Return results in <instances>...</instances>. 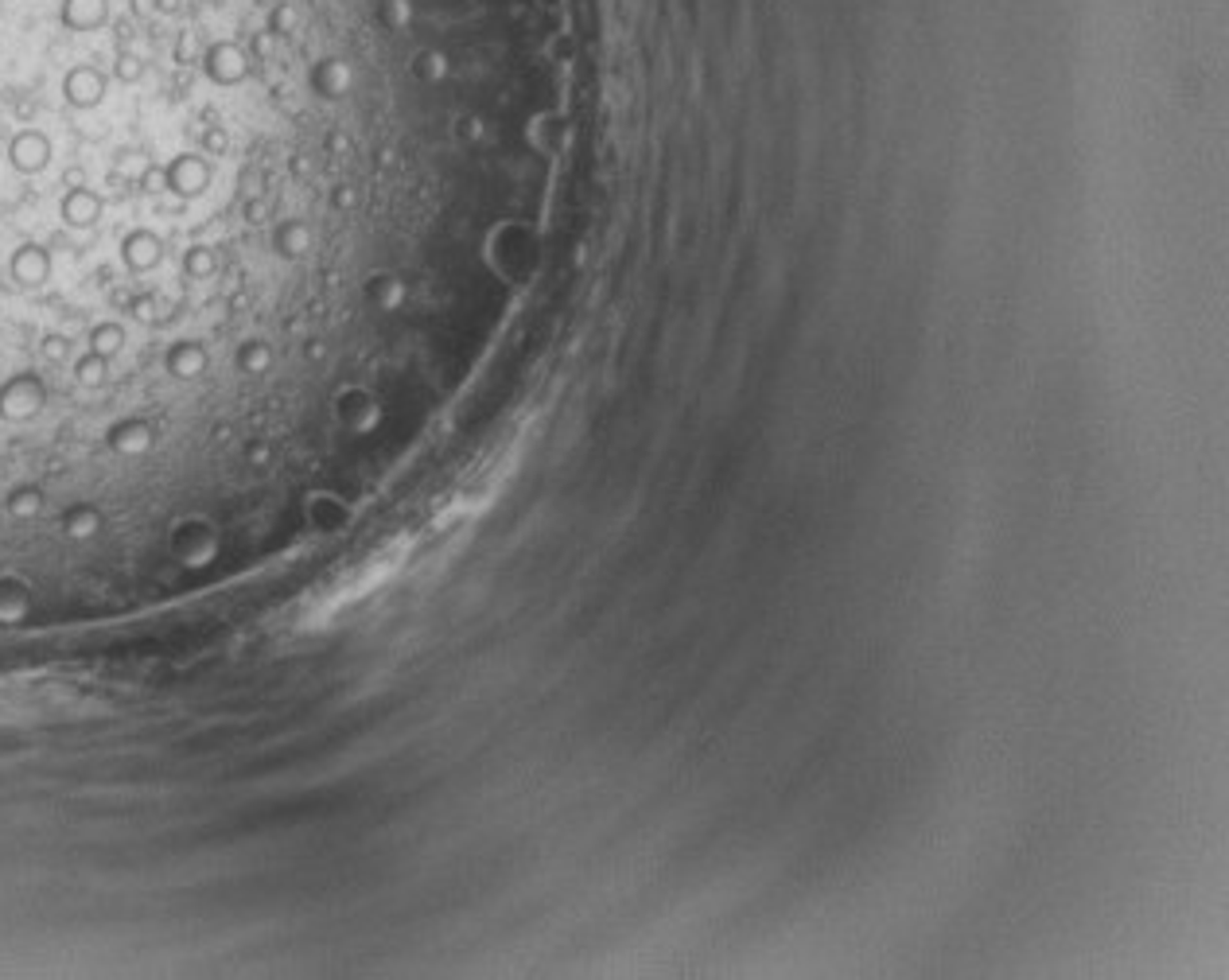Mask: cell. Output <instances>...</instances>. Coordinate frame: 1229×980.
<instances>
[{
    "label": "cell",
    "mask_w": 1229,
    "mask_h": 980,
    "mask_svg": "<svg viewBox=\"0 0 1229 980\" xmlns=\"http://www.w3.org/2000/svg\"><path fill=\"white\" fill-rule=\"evenodd\" d=\"M39 405H43V386H39L32 374H20V378L8 382L4 394H0V413H4L8 421H28V417H36Z\"/></svg>",
    "instance_id": "6da1fadb"
},
{
    "label": "cell",
    "mask_w": 1229,
    "mask_h": 980,
    "mask_svg": "<svg viewBox=\"0 0 1229 980\" xmlns=\"http://www.w3.org/2000/svg\"><path fill=\"white\" fill-rule=\"evenodd\" d=\"M102 94H106V82H102V74L90 71V67H78V71L67 74V102L71 106H98L102 102Z\"/></svg>",
    "instance_id": "7a4b0ae2"
},
{
    "label": "cell",
    "mask_w": 1229,
    "mask_h": 980,
    "mask_svg": "<svg viewBox=\"0 0 1229 980\" xmlns=\"http://www.w3.org/2000/svg\"><path fill=\"white\" fill-rule=\"evenodd\" d=\"M47 273H51V257L43 254L39 246H20L16 257H12V277L20 281V285H28V289H36L47 281Z\"/></svg>",
    "instance_id": "3957f363"
},
{
    "label": "cell",
    "mask_w": 1229,
    "mask_h": 980,
    "mask_svg": "<svg viewBox=\"0 0 1229 980\" xmlns=\"http://www.w3.org/2000/svg\"><path fill=\"white\" fill-rule=\"evenodd\" d=\"M102 218V199L86 187H74L71 195L63 199V222L67 226H94Z\"/></svg>",
    "instance_id": "277c9868"
},
{
    "label": "cell",
    "mask_w": 1229,
    "mask_h": 980,
    "mask_svg": "<svg viewBox=\"0 0 1229 980\" xmlns=\"http://www.w3.org/2000/svg\"><path fill=\"white\" fill-rule=\"evenodd\" d=\"M8 156H12V164L20 168V172H39L43 164H47V156H51V145L39 137V133H20L12 148H8Z\"/></svg>",
    "instance_id": "5b68a950"
},
{
    "label": "cell",
    "mask_w": 1229,
    "mask_h": 980,
    "mask_svg": "<svg viewBox=\"0 0 1229 980\" xmlns=\"http://www.w3.org/2000/svg\"><path fill=\"white\" fill-rule=\"evenodd\" d=\"M156 261H160V242H156L152 234L137 230V234L125 238V265H129V269L141 273V269H152Z\"/></svg>",
    "instance_id": "8992f818"
},
{
    "label": "cell",
    "mask_w": 1229,
    "mask_h": 980,
    "mask_svg": "<svg viewBox=\"0 0 1229 980\" xmlns=\"http://www.w3.org/2000/svg\"><path fill=\"white\" fill-rule=\"evenodd\" d=\"M90 343H94V355L109 359V355H117V351H121L125 331H121V327H113V324H106V327H98V331L90 335Z\"/></svg>",
    "instance_id": "52a82bcc"
},
{
    "label": "cell",
    "mask_w": 1229,
    "mask_h": 980,
    "mask_svg": "<svg viewBox=\"0 0 1229 980\" xmlns=\"http://www.w3.org/2000/svg\"><path fill=\"white\" fill-rule=\"evenodd\" d=\"M74 374H78V382H82V386H102V378H106V359L90 351V359L74 366Z\"/></svg>",
    "instance_id": "ba28073f"
}]
</instances>
